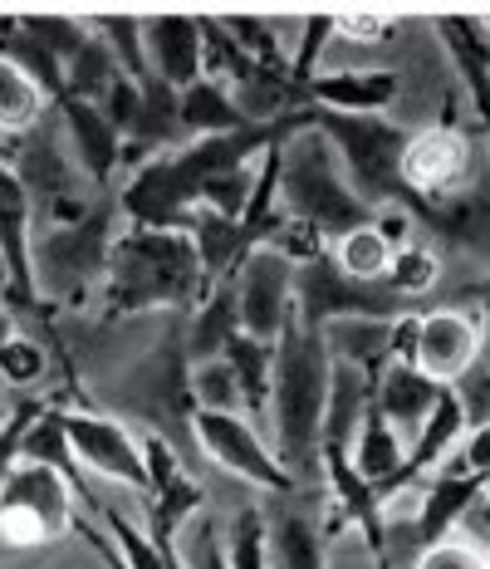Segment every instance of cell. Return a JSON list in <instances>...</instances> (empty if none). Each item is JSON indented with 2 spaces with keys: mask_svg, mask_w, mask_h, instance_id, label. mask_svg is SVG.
Returning <instances> with one entry per match:
<instances>
[{
  "mask_svg": "<svg viewBox=\"0 0 490 569\" xmlns=\"http://www.w3.org/2000/svg\"><path fill=\"white\" fill-rule=\"evenodd\" d=\"M392 256H398V251L382 241L373 221H368V227L343 231L339 241L329 246L333 270H339L343 280H353V284H382V280H388V270H392Z\"/></svg>",
  "mask_w": 490,
  "mask_h": 569,
  "instance_id": "obj_12",
  "label": "cell"
},
{
  "mask_svg": "<svg viewBox=\"0 0 490 569\" xmlns=\"http://www.w3.org/2000/svg\"><path fill=\"white\" fill-rule=\"evenodd\" d=\"M486 569H490V550H486Z\"/></svg>",
  "mask_w": 490,
  "mask_h": 569,
  "instance_id": "obj_22",
  "label": "cell"
},
{
  "mask_svg": "<svg viewBox=\"0 0 490 569\" xmlns=\"http://www.w3.org/2000/svg\"><path fill=\"white\" fill-rule=\"evenodd\" d=\"M437 398H441V388L432 383V378L417 373L412 363H388V369H382V378L373 383V408H378L392 427H398L402 437H408V447H412V437L422 432V422L432 418Z\"/></svg>",
  "mask_w": 490,
  "mask_h": 569,
  "instance_id": "obj_9",
  "label": "cell"
},
{
  "mask_svg": "<svg viewBox=\"0 0 490 569\" xmlns=\"http://www.w3.org/2000/svg\"><path fill=\"white\" fill-rule=\"evenodd\" d=\"M280 197L294 221L314 231H329L339 241L343 231L368 227L373 221V201L358 192V182L343 168L339 148L324 128H309L284 148L280 162Z\"/></svg>",
  "mask_w": 490,
  "mask_h": 569,
  "instance_id": "obj_2",
  "label": "cell"
},
{
  "mask_svg": "<svg viewBox=\"0 0 490 569\" xmlns=\"http://www.w3.org/2000/svg\"><path fill=\"white\" fill-rule=\"evenodd\" d=\"M447 256L437 251V246H408V251H398L392 256V270H388V280H382V290L392 295V300H422V295H437L441 284H447Z\"/></svg>",
  "mask_w": 490,
  "mask_h": 569,
  "instance_id": "obj_13",
  "label": "cell"
},
{
  "mask_svg": "<svg viewBox=\"0 0 490 569\" xmlns=\"http://www.w3.org/2000/svg\"><path fill=\"white\" fill-rule=\"evenodd\" d=\"M466 536H481V540H490V481H486V491L481 496H476V506H471V516H466Z\"/></svg>",
  "mask_w": 490,
  "mask_h": 569,
  "instance_id": "obj_20",
  "label": "cell"
},
{
  "mask_svg": "<svg viewBox=\"0 0 490 569\" xmlns=\"http://www.w3.org/2000/svg\"><path fill=\"white\" fill-rule=\"evenodd\" d=\"M343 461H349V471L363 486H392L408 477V437L373 408L368 422L358 427V437L349 442V457Z\"/></svg>",
  "mask_w": 490,
  "mask_h": 569,
  "instance_id": "obj_10",
  "label": "cell"
},
{
  "mask_svg": "<svg viewBox=\"0 0 490 569\" xmlns=\"http://www.w3.org/2000/svg\"><path fill=\"white\" fill-rule=\"evenodd\" d=\"M329 383H333V359L324 349L319 329H304L300 319H290L284 339L274 343V452L280 467L294 477H319V442H324V412H329Z\"/></svg>",
  "mask_w": 490,
  "mask_h": 569,
  "instance_id": "obj_1",
  "label": "cell"
},
{
  "mask_svg": "<svg viewBox=\"0 0 490 569\" xmlns=\"http://www.w3.org/2000/svg\"><path fill=\"white\" fill-rule=\"evenodd\" d=\"M398 182L412 197L432 201H457L471 187H481V142L457 123H432L417 128L402 142V162H398Z\"/></svg>",
  "mask_w": 490,
  "mask_h": 569,
  "instance_id": "obj_3",
  "label": "cell"
},
{
  "mask_svg": "<svg viewBox=\"0 0 490 569\" xmlns=\"http://www.w3.org/2000/svg\"><path fill=\"white\" fill-rule=\"evenodd\" d=\"M486 84H490V69H486Z\"/></svg>",
  "mask_w": 490,
  "mask_h": 569,
  "instance_id": "obj_23",
  "label": "cell"
},
{
  "mask_svg": "<svg viewBox=\"0 0 490 569\" xmlns=\"http://www.w3.org/2000/svg\"><path fill=\"white\" fill-rule=\"evenodd\" d=\"M187 398L197 402V412H246L250 418V402H246V388L241 378H236L231 359H201L191 363L187 373Z\"/></svg>",
  "mask_w": 490,
  "mask_h": 569,
  "instance_id": "obj_15",
  "label": "cell"
},
{
  "mask_svg": "<svg viewBox=\"0 0 490 569\" xmlns=\"http://www.w3.org/2000/svg\"><path fill=\"white\" fill-rule=\"evenodd\" d=\"M461 467L471 471V477H481L490 481V427H476V432H466V442H461Z\"/></svg>",
  "mask_w": 490,
  "mask_h": 569,
  "instance_id": "obj_19",
  "label": "cell"
},
{
  "mask_svg": "<svg viewBox=\"0 0 490 569\" xmlns=\"http://www.w3.org/2000/svg\"><path fill=\"white\" fill-rule=\"evenodd\" d=\"M476 363H481V325H476L471 310L437 305V310L417 319L412 369L422 378H432L437 388H457Z\"/></svg>",
  "mask_w": 490,
  "mask_h": 569,
  "instance_id": "obj_7",
  "label": "cell"
},
{
  "mask_svg": "<svg viewBox=\"0 0 490 569\" xmlns=\"http://www.w3.org/2000/svg\"><path fill=\"white\" fill-rule=\"evenodd\" d=\"M191 437H197V447L211 457V467L226 471L231 481H246L270 496L294 486L290 471L280 467V452L260 442L256 422H250L246 412H197V418H191Z\"/></svg>",
  "mask_w": 490,
  "mask_h": 569,
  "instance_id": "obj_5",
  "label": "cell"
},
{
  "mask_svg": "<svg viewBox=\"0 0 490 569\" xmlns=\"http://www.w3.org/2000/svg\"><path fill=\"white\" fill-rule=\"evenodd\" d=\"M270 550L280 560V569H324V545H319V530L309 511H284L274 520Z\"/></svg>",
  "mask_w": 490,
  "mask_h": 569,
  "instance_id": "obj_16",
  "label": "cell"
},
{
  "mask_svg": "<svg viewBox=\"0 0 490 569\" xmlns=\"http://www.w3.org/2000/svg\"><path fill=\"white\" fill-rule=\"evenodd\" d=\"M59 432H64V442L74 447L93 471H103V477H113V481H128V486H148V467H142L133 437H128L118 422L79 418L74 412V418L59 422Z\"/></svg>",
  "mask_w": 490,
  "mask_h": 569,
  "instance_id": "obj_8",
  "label": "cell"
},
{
  "mask_svg": "<svg viewBox=\"0 0 490 569\" xmlns=\"http://www.w3.org/2000/svg\"><path fill=\"white\" fill-rule=\"evenodd\" d=\"M294 290H300V266L290 256H280L274 246L266 251H250L236 280V315H241V335L260 343H280L284 329L294 319Z\"/></svg>",
  "mask_w": 490,
  "mask_h": 569,
  "instance_id": "obj_6",
  "label": "cell"
},
{
  "mask_svg": "<svg viewBox=\"0 0 490 569\" xmlns=\"http://www.w3.org/2000/svg\"><path fill=\"white\" fill-rule=\"evenodd\" d=\"M451 393L461 398V412H466V427H471V432L476 427H490V363H476Z\"/></svg>",
  "mask_w": 490,
  "mask_h": 569,
  "instance_id": "obj_18",
  "label": "cell"
},
{
  "mask_svg": "<svg viewBox=\"0 0 490 569\" xmlns=\"http://www.w3.org/2000/svg\"><path fill=\"white\" fill-rule=\"evenodd\" d=\"M69 530V486L50 461L10 471L0 486V545L6 550H40Z\"/></svg>",
  "mask_w": 490,
  "mask_h": 569,
  "instance_id": "obj_4",
  "label": "cell"
},
{
  "mask_svg": "<svg viewBox=\"0 0 490 569\" xmlns=\"http://www.w3.org/2000/svg\"><path fill=\"white\" fill-rule=\"evenodd\" d=\"M486 30H490V20H486Z\"/></svg>",
  "mask_w": 490,
  "mask_h": 569,
  "instance_id": "obj_24",
  "label": "cell"
},
{
  "mask_svg": "<svg viewBox=\"0 0 490 569\" xmlns=\"http://www.w3.org/2000/svg\"><path fill=\"white\" fill-rule=\"evenodd\" d=\"M142 44L152 50V69H162L172 84H191L201 74V30L191 20H158L142 30Z\"/></svg>",
  "mask_w": 490,
  "mask_h": 569,
  "instance_id": "obj_11",
  "label": "cell"
},
{
  "mask_svg": "<svg viewBox=\"0 0 490 569\" xmlns=\"http://www.w3.org/2000/svg\"><path fill=\"white\" fill-rule=\"evenodd\" d=\"M44 113V84L20 59L0 54V133H26Z\"/></svg>",
  "mask_w": 490,
  "mask_h": 569,
  "instance_id": "obj_14",
  "label": "cell"
},
{
  "mask_svg": "<svg viewBox=\"0 0 490 569\" xmlns=\"http://www.w3.org/2000/svg\"><path fill=\"white\" fill-rule=\"evenodd\" d=\"M408 569H486V545L471 540L466 530H457V536L427 545V550L412 555Z\"/></svg>",
  "mask_w": 490,
  "mask_h": 569,
  "instance_id": "obj_17",
  "label": "cell"
},
{
  "mask_svg": "<svg viewBox=\"0 0 490 569\" xmlns=\"http://www.w3.org/2000/svg\"><path fill=\"white\" fill-rule=\"evenodd\" d=\"M476 325H481V363H490V295L481 310H476Z\"/></svg>",
  "mask_w": 490,
  "mask_h": 569,
  "instance_id": "obj_21",
  "label": "cell"
}]
</instances>
